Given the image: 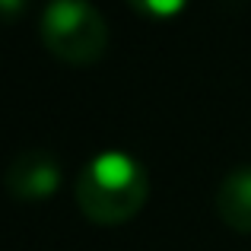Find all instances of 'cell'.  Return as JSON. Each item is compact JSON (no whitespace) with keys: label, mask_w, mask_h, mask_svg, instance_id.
<instances>
[{"label":"cell","mask_w":251,"mask_h":251,"mask_svg":"<svg viewBox=\"0 0 251 251\" xmlns=\"http://www.w3.org/2000/svg\"><path fill=\"white\" fill-rule=\"evenodd\" d=\"M61 162L51 150H19L3 169V188L16 201H45L61 188Z\"/></svg>","instance_id":"3"},{"label":"cell","mask_w":251,"mask_h":251,"mask_svg":"<svg viewBox=\"0 0 251 251\" xmlns=\"http://www.w3.org/2000/svg\"><path fill=\"white\" fill-rule=\"evenodd\" d=\"M127 3L134 6L137 13H143V16L169 19V16H175V13H181L188 0H127Z\"/></svg>","instance_id":"5"},{"label":"cell","mask_w":251,"mask_h":251,"mask_svg":"<svg viewBox=\"0 0 251 251\" xmlns=\"http://www.w3.org/2000/svg\"><path fill=\"white\" fill-rule=\"evenodd\" d=\"M83 216L102 226L134 220L150 197L147 169L124 150H102L80 169L74 184Z\"/></svg>","instance_id":"1"},{"label":"cell","mask_w":251,"mask_h":251,"mask_svg":"<svg viewBox=\"0 0 251 251\" xmlns=\"http://www.w3.org/2000/svg\"><path fill=\"white\" fill-rule=\"evenodd\" d=\"M216 213L229 229L251 232V166L226 172V178L216 188Z\"/></svg>","instance_id":"4"},{"label":"cell","mask_w":251,"mask_h":251,"mask_svg":"<svg viewBox=\"0 0 251 251\" xmlns=\"http://www.w3.org/2000/svg\"><path fill=\"white\" fill-rule=\"evenodd\" d=\"M32 0H0V19H19Z\"/></svg>","instance_id":"6"},{"label":"cell","mask_w":251,"mask_h":251,"mask_svg":"<svg viewBox=\"0 0 251 251\" xmlns=\"http://www.w3.org/2000/svg\"><path fill=\"white\" fill-rule=\"evenodd\" d=\"M38 32L45 48L67 64H96L108 48V23L89 0H48Z\"/></svg>","instance_id":"2"}]
</instances>
